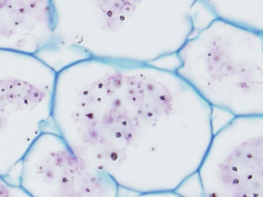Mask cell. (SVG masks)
I'll return each instance as SVG.
<instances>
[{
    "instance_id": "2",
    "label": "cell",
    "mask_w": 263,
    "mask_h": 197,
    "mask_svg": "<svg viewBox=\"0 0 263 197\" xmlns=\"http://www.w3.org/2000/svg\"><path fill=\"white\" fill-rule=\"evenodd\" d=\"M197 0H51L50 48L84 58L151 64L176 55L194 32ZM49 48V49H50Z\"/></svg>"
},
{
    "instance_id": "3",
    "label": "cell",
    "mask_w": 263,
    "mask_h": 197,
    "mask_svg": "<svg viewBox=\"0 0 263 197\" xmlns=\"http://www.w3.org/2000/svg\"><path fill=\"white\" fill-rule=\"evenodd\" d=\"M176 55L174 72L211 108L263 116V32L215 18Z\"/></svg>"
},
{
    "instance_id": "9",
    "label": "cell",
    "mask_w": 263,
    "mask_h": 197,
    "mask_svg": "<svg viewBox=\"0 0 263 197\" xmlns=\"http://www.w3.org/2000/svg\"><path fill=\"white\" fill-rule=\"evenodd\" d=\"M0 197H30L20 185L9 183L4 177H0Z\"/></svg>"
},
{
    "instance_id": "7",
    "label": "cell",
    "mask_w": 263,
    "mask_h": 197,
    "mask_svg": "<svg viewBox=\"0 0 263 197\" xmlns=\"http://www.w3.org/2000/svg\"><path fill=\"white\" fill-rule=\"evenodd\" d=\"M51 0H0V50L38 56L52 42Z\"/></svg>"
},
{
    "instance_id": "8",
    "label": "cell",
    "mask_w": 263,
    "mask_h": 197,
    "mask_svg": "<svg viewBox=\"0 0 263 197\" xmlns=\"http://www.w3.org/2000/svg\"><path fill=\"white\" fill-rule=\"evenodd\" d=\"M216 18L263 32V0H197Z\"/></svg>"
},
{
    "instance_id": "6",
    "label": "cell",
    "mask_w": 263,
    "mask_h": 197,
    "mask_svg": "<svg viewBox=\"0 0 263 197\" xmlns=\"http://www.w3.org/2000/svg\"><path fill=\"white\" fill-rule=\"evenodd\" d=\"M20 186L30 197H118L107 173L74 154L56 132H43L20 162Z\"/></svg>"
},
{
    "instance_id": "1",
    "label": "cell",
    "mask_w": 263,
    "mask_h": 197,
    "mask_svg": "<svg viewBox=\"0 0 263 197\" xmlns=\"http://www.w3.org/2000/svg\"><path fill=\"white\" fill-rule=\"evenodd\" d=\"M51 120L83 162L136 193L177 191L214 135L212 108L174 70L96 58L57 70Z\"/></svg>"
},
{
    "instance_id": "4",
    "label": "cell",
    "mask_w": 263,
    "mask_h": 197,
    "mask_svg": "<svg viewBox=\"0 0 263 197\" xmlns=\"http://www.w3.org/2000/svg\"><path fill=\"white\" fill-rule=\"evenodd\" d=\"M56 73L39 56L0 50V177L20 165L51 120Z\"/></svg>"
},
{
    "instance_id": "10",
    "label": "cell",
    "mask_w": 263,
    "mask_h": 197,
    "mask_svg": "<svg viewBox=\"0 0 263 197\" xmlns=\"http://www.w3.org/2000/svg\"><path fill=\"white\" fill-rule=\"evenodd\" d=\"M126 197H185L177 191H164V192H142V193H136L133 192L131 196Z\"/></svg>"
},
{
    "instance_id": "5",
    "label": "cell",
    "mask_w": 263,
    "mask_h": 197,
    "mask_svg": "<svg viewBox=\"0 0 263 197\" xmlns=\"http://www.w3.org/2000/svg\"><path fill=\"white\" fill-rule=\"evenodd\" d=\"M195 174L201 197H263V116H233L214 132Z\"/></svg>"
}]
</instances>
